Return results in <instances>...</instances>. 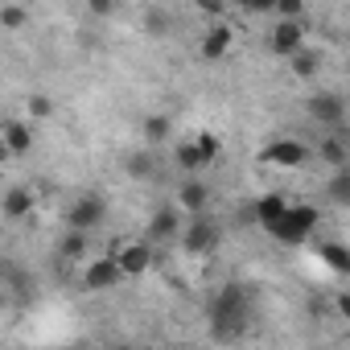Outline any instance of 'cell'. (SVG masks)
<instances>
[{"label":"cell","instance_id":"obj_29","mask_svg":"<svg viewBox=\"0 0 350 350\" xmlns=\"http://www.w3.org/2000/svg\"><path fill=\"white\" fill-rule=\"evenodd\" d=\"M276 17H305V0H272Z\"/></svg>","mask_w":350,"mask_h":350},{"label":"cell","instance_id":"obj_31","mask_svg":"<svg viewBox=\"0 0 350 350\" xmlns=\"http://www.w3.org/2000/svg\"><path fill=\"white\" fill-rule=\"evenodd\" d=\"M5 276H9V280H13V288H17V293H21V288H25V293H29V284H33V280H29V272H25V268H21V272H17V268H13V264H5Z\"/></svg>","mask_w":350,"mask_h":350},{"label":"cell","instance_id":"obj_22","mask_svg":"<svg viewBox=\"0 0 350 350\" xmlns=\"http://www.w3.org/2000/svg\"><path fill=\"white\" fill-rule=\"evenodd\" d=\"M325 194H329V202H334V206H350V165L334 169V178H329Z\"/></svg>","mask_w":350,"mask_h":350},{"label":"cell","instance_id":"obj_13","mask_svg":"<svg viewBox=\"0 0 350 350\" xmlns=\"http://www.w3.org/2000/svg\"><path fill=\"white\" fill-rule=\"evenodd\" d=\"M284 62H288L293 79H301V83H313V79H317V75L325 70V54H321V50H313L309 42H305L301 50H293V54H288Z\"/></svg>","mask_w":350,"mask_h":350},{"label":"cell","instance_id":"obj_21","mask_svg":"<svg viewBox=\"0 0 350 350\" xmlns=\"http://www.w3.org/2000/svg\"><path fill=\"white\" fill-rule=\"evenodd\" d=\"M317 260H321L329 272H338V276H346V272H350V252H346V243H338V239L317 243Z\"/></svg>","mask_w":350,"mask_h":350},{"label":"cell","instance_id":"obj_20","mask_svg":"<svg viewBox=\"0 0 350 350\" xmlns=\"http://www.w3.org/2000/svg\"><path fill=\"white\" fill-rule=\"evenodd\" d=\"M140 136H144V144H148V148H161V144L173 136V120H169L165 111H152V116H144Z\"/></svg>","mask_w":350,"mask_h":350},{"label":"cell","instance_id":"obj_7","mask_svg":"<svg viewBox=\"0 0 350 350\" xmlns=\"http://www.w3.org/2000/svg\"><path fill=\"white\" fill-rule=\"evenodd\" d=\"M103 219H107V202H103V194H79L70 206H66V227H79V231H95V227H103Z\"/></svg>","mask_w":350,"mask_h":350},{"label":"cell","instance_id":"obj_5","mask_svg":"<svg viewBox=\"0 0 350 350\" xmlns=\"http://www.w3.org/2000/svg\"><path fill=\"white\" fill-rule=\"evenodd\" d=\"M309 157H313V148H309L305 140H297V136L268 140L264 152H260V161L272 165V169H301V165H309Z\"/></svg>","mask_w":350,"mask_h":350},{"label":"cell","instance_id":"obj_4","mask_svg":"<svg viewBox=\"0 0 350 350\" xmlns=\"http://www.w3.org/2000/svg\"><path fill=\"white\" fill-rule=\"evenodd\" d=\"M116 264H120V272H124V280H136V276H144L152 264H157V252H152V243L148 239H132V243H111V252H107Z\"/></svg>","mask_w":350,"mask_h":350},{"label":"cell","instance_id":"obj_3","mask_svg":"<svg viewBox=\"0 0 350 350\" xmlns=\"http://www.w3.org/2000/svg\"><path fill=\"white\" fill-rule=\"evenodd\" d=\"M178 235H182V247H186L190 256H211V252H219V243H223V227H219L215 219H206V211H202V215H186Z\"/></svg>","mask_w":350,"mask_h":350},{"label":"cell","instance_id":"obj_32","mask_svg":"<svg viewBox=\"0 0 350 350\" xmlns=\"http://www.w3.org/2000/svg\"><path fill=\"white\" fill-rule=\"evenodd\" d=\"M239 9L252 17H264V13H272V0H239Z\"/></svg>","mask_w":350,"mask_h":350},{"label":"cell","instance_id":"obj_9","mask_svg":"<svg viewBox=\"0 0 350 350\" xmlns=\"http://www.w3.org/2000/svg\"><path fill=\"white\" fill-rule=\"evenodd\" d=\"M309 38H305V21L301 17H280L276 25H272V33H268V50L276 54V58H288L293 50H301Z\"/></svg>","mask_w":350,"mask_h":350},{"label":"cell","instance_id":"obj_19","mask_svg":"<svg viewBox=\"0 0 350 350\" xmlns=\"http://www.w3.org/2000/svg\"><path fill=\"white\" fill-rule=\"evenodd\" d=\"M87 252H91V231L66 227V235H62V243H58V256H62L66 264H83V260H87Z\"/></svg>","mask_w":350,"mask_h":350},{"label":"cell","instance_id":"obj_11","mask_svg":"<svg viewBox=\"0 0 350 350\" xmlns=\"http://www.w3.org/2000/svg\"><path fill=\"white\" fill-rule=\"evenodd\" d=\"M182 219H186V215L173 206V202H169V206H157V211H152V219H148V235H144V239H148L152 247H157V243H169V239H178Z\"/></svg>","mask_w":350,"mask_h":350},{"label":"cell","instance_id":"obj_27","mask_svg":"<svg viewBox=\"0 0 350 350\" xmlns=\"http://www.w3.org/2000/svg\"><path fill=\"white\" fill-rule=\"evenodd\" d=\"M194 144L202 148V157H206V165H211V161H219V152H223V140H219L215 132H198V136H194Z\"/></svg>","mask_w":350,"mask_h":350},{"label":"cell","instance_id":"obj_28","mask_svg":"<svg viewBox=\"0 0 350 350\" xmlns=\"http://www.w3.org/2000/svg\"><path fill=\"white\" fill-rule=\"evenodd\" d=\"M194 9L202 17H211V21H223L227 17V0H194Z\"/></svg>","mask_w":350,"mask_h":350},{"label":"cell","instance_id":"obj_15","mask_svg":"<svg viewBox=\"0 0 350 350\" xmlns=\"http://www.w3.org/2000/svg\"><path fill=\"white\" fill-rule=\"evenodd\" d=\"M0 140H5V148H9L13 157L33 152V128H29V120H25V116H21V120H5V124H0Z\"/></svg>","mask_w":350,"mask_h":350},{"label":"cell","instance_id":"obj_1","mask_svg":"<svg viewBox=\"0 0 350 350\" xmlns=\"http://www.w3.org/2000/svg\"><path fill=\"white\" fill-rule=\"evenodd\" d=\"M247 317H252V293L247 284L231 280L219 288L215 305H211V334L219 342H239L247 334Z\"/></svg>","mask_w":350,"mask_h":350},{"label":"cell","instance_id":"obj_14","mask_svg":"<svg viewBox=\"0 0 350 350\" xmlns=\"http://www.w3.org/2000/svg\"><path fill=\"white\" fill-rule=\"evenodd\" d=\"M284 206H288V198H284L280 190H272V194H260V198L247 206V215H252L247 223H256V227H264V231H268V227H272V223L284 215Z\"/></svg>","mask_w":350,"mask_h":350},{"label":"cell","instance_id":"obj_34","mask_svg":"<svg viewBox=\"0 0 350 350\" xmlns=\"http://www.w3.org/2000/svg\"><path fill=\"white\" fill-rule=\"evenodd\" d=\"M309 313H313L317 321H321V317H329V309H325V301H321V297H313V301H309Z\"/></svg>","mask_w":350,"mask_h":350},{"label":"cell","instance_id":"obj_24","mask_svg":"<svg viewBox=\"0 0 350 350\" xmlns=\"http://www.w3.org/2000/svg\"><path fill=\"white\" fill-rule=\"evenodd\" d=\"M54 111H58V107H54L50 95H29V99H25V120H29V124H38V120H54Z\"/></svg>","mask_w":350,"mask_h":350},{"label":"cell","instance_id":"obj_30","mask_svg":"<svg viewBox=\"0 0 350 350\" xmlns=\"http://www.w3.org/2000/svg\"><path fill=\"white\" fill-rule=\"evenodd\" d=\"M87 13L103 21V17H111V13H116V0H87Z\"/></svg>","mask_w":350,"mask_h":350},{"label":"cell","instance_id":"obj_18","mask_svg":"<svg viewBox=\"0 0 350 350\" xmlns=\"http://www.w3.org/2000/svg\"><path fill=\"white\" fill-rule=\"evenodd\" d=\"M124 173L132 182H152L157 178V152L152 148H132L124 157Z\"/></svg>","mask_w":350,"mask_h":350},{"label":"cell","instance_id":"obj_10","mask_svg":"<svg viewBox=\"0 0 350 350\" xmlns=\"http://www.w3.org/2000/svg\"><path fill=\"white\" fill-rule=\"evenodd\" d=\"M231 46H235L231 25H227V21H211L206 33H202V42H198V58H202V62H223V58L231 54Z\"/></svg>","mask_w":350,"mask_h":350},{"label":"cell","instance_id":"obj_25","mask_svg":"<svg viewBox=\"0 0 350 350\" xmlns=\"http://www.w3.org/2000/svg\"><path fill=\"white\" fill-rule=\"evenodd\" d=\"M25 25H29V9H25V5H0V29L17 33V29H25Z\"/></svg>","mask_w":350,"mask_h":350},{"label":"cell","instance_id":"obj_23","mask_svg":"<svg viewBox=\"0 0 350 350\" xmlns=\"http://www.w3.org/2000/svg\"><path fill=\"white\" fill-rule=\"evenodd\" d=\"M173 161H178V169H182V173H198V169H206V157H202V148H198L194 140L178 144V152H173Z\"/></svg>","mask_w":350,"mask_h":350},{"label":"cell","instance_id":"obj_26","mask_svg":"<svg viewBox=\"0 0 350 350\" xmlns=\"http://www.w3.org/2000/svg\"><path fill=\"white\" fill-rule=\"evenodd\" d=\"M169 29H173V21H169V13H165V9H148V13H144V33L165 38Z\"/></svg>","mask_w":350,"mask_h":350},{"label":"cell","instance_id":"obj_33","mask_svg":"<svg viewBox=\"0 0 350 350\" xmlns=\"http://www.w3.org/2000/svg\"><path fill=\"white\" fill-rule=\"evenodd\" d=\"M334 313H338V317H350V297H346V293L334 297Z\"/></svg>","mask_w":350,"mask_h":350},{"label":"cell","instance_id":"obj_17","mask_svg":"<svg viewBox=\"0 0 350 350\" xmlns=\"http://www.w3.org/2000/svg\"><path fill=\"white\" fill-rule=\"evenodd\" d=\"M317 161H325V165H334V169H342V165H350V144H346V132H325L321 140H317Z\"/></svg>","mask_w":350,"mask_h":350},{"label":"cell","instance_id":"obj_35","mask_svg":"<svg viewBox=\"0 0 350 350\" xmlns=\"http://www.w3.org/2000/svg\"><path fill=\"white\" fill-rule=\"evenodd\" d=\"M9 161H13V152H9V148H5V140H0V169H5V165H9Z\"/></svg>","mask_w":350,"mask_h":350},{"label":"cell","instance_id":"obj_12","mask_svg":"<svg viewBox=\"0 0 350 350\" xmlns=\"http://www.w3.org/2000/svg\"><path fill=\"white\" fill-rule=\"evenodd\" d=\"M33 206H38L33 186H9V190H5V198H0V215H5L9 223L29 219V215H33Z\"/></svg>","mask_w":350,"mask_h":350},{"label":"cell","instance_id":"obj_8","mask_svg":"<svg viewBox=\"0 0 350 350\" xmlns=\"http://www.w3.org/2000/svg\"><path fill=\"white\" fill-rule=\"evenodd\" d=\"M120 280H124V272H120V264H116L111 256L83 260V276H79V284H83L87 293H111Z\"/></svg>","mask_w":350,"mask_h":350},{"label":"cell","instance_id":"obj_2","mask_svg":"<svg viewBox=\"0 0 350 350\" xmlns=\"http://www.w3.org/2000/svg\"><path fill=\"white\" fill-rule=\"evenodd\" d=\"M268 235L272 239H280L284 247H301V243H309L313 235H317V211L313 206H284V215L268 227Z\"/></svg>","mask_w":350,"mask_h":350},{"label":"cell","instance_id":"obj_16","mask_svg":"<svg viewBox=\"0 0 350 350\" xmlns=\"http://www.w3.org/2000/svg\"><path fill=\"white\" fill-rule=\"evenodd\" d=\"M173 206H178L182 215H202V211L211 206V190H206L198 178H186V182L178 186V198H173Z\"/></svg>","mask_w":350,"mask_h":350},{"label":"cell","instance_id":"obj_6","mask_svg":"<svg viewBox=\"0 0 350 350\" xmlns=\"http://www.w3.org/2000/svg\"><path fill=\"white\" fill-rule=\"evenodd\" d=\"M305 111L313 116V124H321L325 132H346V99L338 91H317L309 95Z\"/></svg>","mask_w":350,"mask_h":350}]
</instances>
